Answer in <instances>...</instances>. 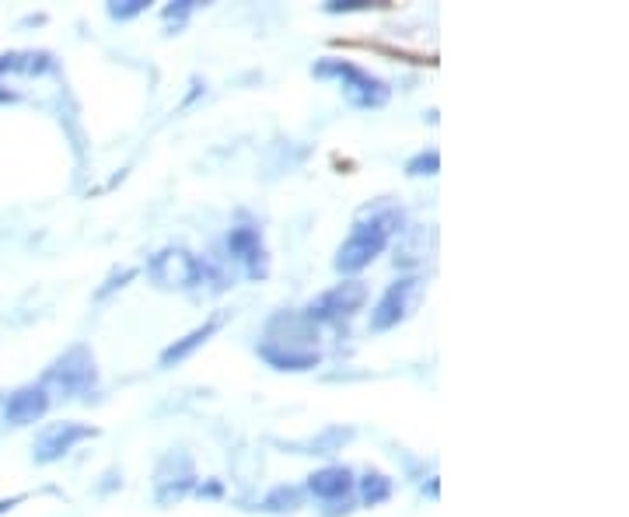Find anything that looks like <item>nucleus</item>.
Here are the masks:
<instances>
[{"label":"nucleus","instance_id":"obj_7","mask_svg":"<svg viewBox=\"0 0 629 517\" xmlns=\"http://www.w3.org/2000/svg\"><path fill=\"white\" fill-rule=\"evenodd\" d=\"M95 434H98V430L95 427H84V423H49V427H42L39 437H35L32 458L39 465H53V462H60V458L67 455L74 444L91 441Z\"/></svg>","mask_w":629,"mask_h":517},{"label":"nucleus","instance_id":"obj_11","mask_svg":"<svg viewBox=\"0 0 629 517\" xmlns=\"http://www.w3.org/2000/svg\"><path fill=\"white\" fill-rule=\"evenodd\" d=\"M217 325H221V318H210L207 325H200V329H193L189 336H182V339H175L172 346H168L165 353H161V364L165 367H172V364H179V360H186L193 350H200L203 343H207L210 336L217 332Z\"/></svg>","mask_w":629,"mask_h":517},{"label":"nucleus","instance_id":"obj_14","mask_svg":"<svg viewBox=\"0 0 629 517\" xmlns=\"http://www.w3.org/2000/svg\"><path fill=\"white\" fill-rule=\"evenodd\" d=\"M437 168H441V154L430 147V151H423V154H416L413 161L406 165V172L409 175H437Z\"/></svg>","mask_w":629,"mask_h":517},{"label":"nucleus","instance_id":"obj_13","mask_svg":"<svg viewBox=\"0 0 629 517\" xmlns=\"http://www.w3.org/2000/svg\"><path fill=\"white\" fill-rule=\"evenodd\" d=\"M360 493H364V504L374 507V504H381V500H388L392 483H388L381 472H371V476H364V483H360Z\"/></svg>","mask_w":629,"mask_h":517},{"label":"nucleus","instance_id":"obj_16","mask_svg":"<svg viewBox=\"0 0 629 517\" xmlns=\"http://www.w3.org/2000/svg\"><path fill=\"white\" fill-rule=\"evenodd\" d=\"M374 7H388V4H378V0H332V4H325V11L353 14V11H374Z\"/></svg>","mask_w":629,"mask_h":517},{"label":"nucleus","instance_id":"obj_15","mask_svg":"<svg viewBox=\"0 0 629 517\" xmlns=\"http://www.w3.org/2000/svg\"><path fill=\"white\" fill-rule=\"evenodd\" d=\"M144 11H147V0H116V4H109V18L116 21H130Z\"/></svg>","mask_w":629,"mask_h":517},{"label":"nucleus","instance_id":"obj_9","mask_svg":"<svg viewBox=\"0 0 629 517\" xmlns=\"http://www.w3.org/2000/svg\"><path fill=\"white\" fill-rule=\"evenodd\" d=\"M228 249H231V256H235V259L249 262V273H252V276L263 273V256H266V249H263V238H259V231H256V228H249V224H242V228H231Z\"/></svg>","mask_w":629,"mask_h":517},{"label":"nucleus","instance_id":"obj_12","mask_svg":"<svg viewBox=\"0 0 629 517\" xmlns=\"http://www.w3.org/2000/svg\"><path fill=\"white\" fill-rule=\"evenodd\" d=\"M53 67L49 53H4L0 56V74H42Z\"/></svg>","mask_w":629,"mask_h":517},{"label":"nucleus","instance_id":"obj_18","mask_svg":"<svg viewBox=\"0 0 629 517\" xmlns=\"http://www.w3.org/2000/svg\"><path fill=\"white\" fill-rule=\"evenodd\" d=\"M189 11H193V4H189V0H179V7H165V18L168 21H182Z\"/></svg>","mask_w":629,"mask_h":517},{"label":"nucleus","instance_id":"obj_10","mask_svg":"<svg viewBox=\"0 0 629 517\" xmlns=\"http://www.w3.org/2000/svg\"><path fill=\"white\" fill-rule=\"evenodd\" d=\"M308 490H312L318 500L346 497V493L353 490V472L346 469V465H329V469L315 472V476L308 479Z\"/></svg>","mask_w":629,"mask_h":517},{"label":"nucleus","instance_id":"obj_6","mask_svg":"<svg viewBox=\"0 0 629 517\" xmlns=\"http://www.w3.org/2000/svg\"><path fill=\"white\" fill-rule=\"evenodd\" d=\"M367 304V287L360 280H343L332 290H325L318 301L308 304L301 315L312 318V322H336V318H350L353 311H360Z\"/></svg>","mask_w":629,"mask_h":517},{"label":"nucleus","instance_id":"obj_2","mask_svg":"<svg viewBox=\"0 0 629 517\" xmlns=\"http://www.w3.org/2000/svg\"><path fill=\"white\" fill-rule=\"evenodd\" d=\"M318 77H339L343 81V91L350 98V105H360V109H378V105L388 102V84L381 77H371L367 70L353 67L346 60H322L315 67Z\"/></svg>","mask_w":629,"mask_h":517},{"label":"nucleus","instance_id":"obj_1","mask_svg":"<svg viewBox=\"0 0 629 517\" xmlns=\"http://www.w3.org/2000/svg\"><path fill=\"white\" fill-rule=\"evenodd\" d=\"M95 381H98V367H95L91 350L88 346H70L60 360H53V367L42 374L39 385L46 388V392L53 388V392H60L63 399H70V395L95 388Z\"/></svg>","mask_w":629,"mask_h":517},{"label":"nucleus","instance_id":"obj_19","mask_svg":"<svg viewBox=\"0 0 629 517\" xmlns=\"http://www.w3.org/2000/svg\"><path fill=\"white\" fill-rule=\"evenodd\" d=\"M25 497H7V500H0V514H7V511H14V507L21 504Z\"/></svg>","mask_w":629,"mask_h":517},{"label":"nucleus","instance_id":"obj_3","mask_svg":"<svg viewBox=\"0 0 629 517\" xmlns=\"http://www.w3.org/2000/svg\"><path fill=\"white\" fill-rule=\"evenodd\" d=\"M388 245V228L381 221H371V224H357V228L346 235V242L339 245L336 252V269L339 273H360V269H367L374 259L385 252Z\"/></svg>","mask_w":629,"mask_h":517},{"label":"nucleus","instance_id":"obj_17","mask_svg":"<svg viewBox=\"0 0 629 517\" xmlns=\"http://www.w3.org/2000/svg\"><path fill=\"white\" fill-rule=\"evenodd\" d=\"M298 504H301L298 490H287V486H280V490L273 493L270 500H266V507H270V511H294Z\"/></svg>","mask_w":629,"mask_h":517},{"label":"nucleus","instance_id":"obj_4","mask_svg":"<svg viewBox=\"0 0 629 517\" xmlns=\"http://www.w3.org/2000/svg\"><path fill=\"white\" fill-rule=\"evenodd\" d=\"M420 297H423V280H420V276L395 280L392 287L381 294V301L374 304L371 329L374 332H388V329H395L399 322H406V318L416 311V304H420Z\"/></svg>","mask_w":629,"mask_h":517},{"label":"nucleus","instance_id":"obj_5","mask_svg":"<svg viewBox=\"0 0 629 517\" xmlns=\"http://www.w3.org/2000/svg\"><path fill=\"white\" fill-rule=\"evenodd\" d=\"M147 273H151V280L158 287L182 290V287H196L203 280V262L186 249H165L147 262Z\"/></svg>","mask_w":629,"mask_h":517},{"label":"nucleus","instance_id":"obj_8","mask_svg":"<svg viewBox=\"0 0 629 517\" xmlns=\"http://www.w3.org/2000/svg\"><path fill=\"white\" fill-rule=\"evenodd\" d=\"M49 409V392L42 385H21L7 395L4 402V420L11 427H28V423H39Z\"/></svg>","mask_w":629,"mask_h":517}]
</instances>
